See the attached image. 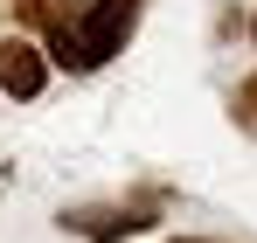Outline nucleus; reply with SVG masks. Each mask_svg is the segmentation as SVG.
I'll return each mask as SVG.
<instances>
[{
  "label": "nucleus",
  "instance_id": "f257e3e1",
  "mask_svg": "<svg viewBox=\"0 0 257 243\" xmlns=\"http://www.w3.org/2000/svg\"><path fill=\"white\" fill-rule=\"evenodd\" d=\"M132 21H139V0H90L63 35H49V63H63V70L90 77V70H104V63L125 49Z\"/></svg>",
  "mask_w": 257,
  "mask_h": 243
},
{
  "label": "nucleus",
  "instance_id": "f03ea898",
  "mask_svg": "<svg viewBox=\"0 0 257 243\" xmlns=\"http://www.w3.org/2000/svg\"><path fill=\"white\" fill-rule=\"evenodd\" d=\"M42 83H49V56H42L28 35L7 28V35H0V90L28 104V97H42Z\"/></svg>",
  "mask_w": 257,
  "mask_h": 243
},
{
  "label": "nucleus",
  "instance_id": "7ed1b4c3",
  "mask_svg": "<svg viewBox=\"0 0 257 243\" xmlns=\"http://www.w3.org/2000/svg\"><path fill=\"white\" fill-rule=\"evenodd\" d=\"M146 222H153V202H146V208H70V215H63V229H70V236H90V243L139 236Z\"/></svg>",
  "mask_w": 257,
  "mask_h": 243
},
{
  "label": "nucleus",
  "instance_id": "20e7f679",
  "mask_svg": "<svg viewBox=\"0 0 257 243\" xmlns=\"http://www.w3.org/2000/svg\"><path fill=\"white\" fill-rule=\"evenodd\" d=\"M84 7L90 0H14V21H28V28H42V35H63Z\"/></svg>",
  "mask_w": 257,
  "mask_h": 243
},
{
  "label": "nucleus",
  "instance_id": "39448f33",
  "mask_svg": "<svg viewBox=\"0 0 257 243\" xmlns=\"http://www.w3.org/2000/svg\"><path fill=\"white\" fill-rule=\"evenodd\" d=\"M229 118H236V125L257 139V77H243V83H236V97H229Z\"/></svg>",
  "mask_w": 257,
  "mask_h": 243
},
{
  "label": "nucleus",
  "instance_id": "423d86ee",
  "mask_svg": "<svg viewBox=\"0 0 257 243\" xmlns=\"http://www.w3.org/2000/svg\"><path fill=\"white\" fill-rule=\"evenodd\" d=\"M174 243H202V236H174Z\"/></svg>",
  "mask_w": 257,
  "mask_h": 243
}]
</instances>
